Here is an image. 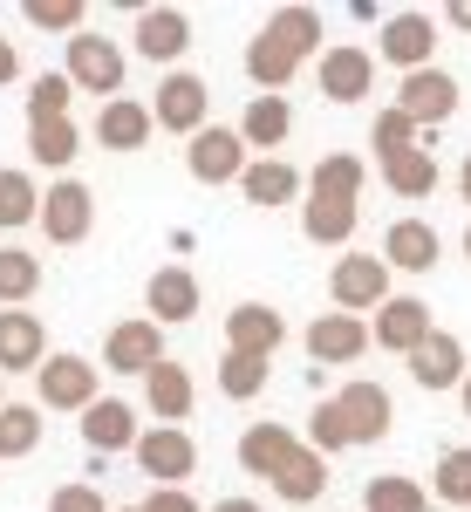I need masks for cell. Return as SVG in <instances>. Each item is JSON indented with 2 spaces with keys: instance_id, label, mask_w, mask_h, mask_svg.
<instances>
[{
  "instance_id": "obj_17",
  "label": "cell",
  "mask_w": 471,
  "mask_h": 512,
  "mask_svg": "<svg viewBox=\"0 0 471 512\" xmlns=\"http://www.w3.org/2000/svg\"><path fill=\"white\" fill-rule=\"evenodd\" d=\"M314 82H321L328 103H362V96L376 89V55L342 41V48H328V55L314 62Z\"/></svg>"
},
{
  "instance_id": "obj_47",
  "label": "cell",
  "mask_w": 471,
  "mask_h": 512,
  "mask_svg": "<svg viewBox=\"0 0 471 512\" xmlns=\"http://www.w3.org/2000/svg\"><path fill=\"white\" fill-rule=\"evenodd\" d=\"M444 21H451V28H471V0H451V7H444Z\"/></svg>"
},
{
  "instance_id": "obj_20",
  "label": "cell",
  "mask_w": 471,
  "mask_h": 512,
  "mask_svg": "<svg viewBox=\"0 0 471 512\" xmlns=\"http://www.w3.org/2000/svg\"><path fill=\"white\" fill-rule=\"evenodd\" d=\"M294 458H301V437L287 431V424H274V417H267V424H253V431H239V472H253V478H267V485H274Z\"/></svg>"
},
{
  "instance_id": "obj_33",
  "label": "cell",
  "mask_w": 471,
  "mask_h": 512,
  "mask_svg": "<svg viewBox=\"0 0 471 512\" xmlns=\"http://www.w3.org/2000/svg\"><path fill=\"white\" fill-rule=\"evenodd\" d=\"M41 198H48V192H41L35 178L7 164V171H0V233H21V226H35V219H41Z\"/></svg>"
},
{
  "instance_id": "obj_34",
  "label": "cell",
  "mask_w": 471,
  "mask_h": 512,
  "mask_svg": "<svg viewBox=\"0 0 471 512\" xmlns=\"http://www.w3.org/2000/svg\"><path fill=\"white\" fill-rule=\"evenodd\" d=\"M82 151V130L69 117H55V123H28V158L48 164V171H69Z\"/></svg>"
},
{
  "instance_id": "obj_38",
  "label": "cell",
  "mask_w": 471,
  "mask_h": 512,
  "mask_svg": "<svg viewBox=\"0 0 471 512\" xmlns=\"http://www.w3.org/2000/svg\"><path fill=\"white\" fill-rule=\"evenodd\" d=\"M437 506H471V444L437 451V478H431Z\"/></svg>"
},
{
  "instance_id": "obj_15",
  "label": "cell",
  "mask_w": 471,
  "mask_h": 512,
  "mask_svg": "<svg viewBox=\"0 0 471 512\" xmlns=\"http://www.w3.org/2000/svg\"><path fill=\"white\" fill-rule=\"evenodd\" d=\"M130 41H137L144 62H164V69H171V62L192 48V14H185V7H137Z\"/></svg>"
},
{
  "instance_id": "obj_37",
  "label": "cell",
  "mask_w": 471,
  "mask_h": 512,
  "mask_svg": "<svg viewBox=\"0 0 471 512\" xmlns=\"http://www.w3.org/2000/svg\"><path fill=\"white\" fill-rule=\"evenodd\" d=\"M362 506H369V512H431V499H424V485H417V478L383 472V478H369Z\"/></svg>"
},
{
  "instance_id": "obj_9",
  "label": "cell",
  "mask_w": 471,
  "mask_h": 512,
  "mask_svg": "<svg viewBox=\"0 0 471 512\" xmlns=\"http://www.w3.org/2000/svg\"><path fill=\"white\" fill-rule=\"evenodd\" d=\"M157 362H164V328L151 315H130L103 335V369L110 376H151Z\"/></svg>"
},
{
  "instance_id": "obj_43",
  "label": "cell",
  "mask_w": 471,
  "mask_h": 512,
  "mask_svg": "<svg viewBox=\"0 0 471 512\" xmlns=\"http://www.w3.org/2000/svg\"><path fill=\"white\" fill-rule=\"evenodd\" d=\"M21 14H28V28H48V35L76 41V35H82V14H89V7H82V0H28Z\"/></svg>"
},
{
  "instance_id": "obj_27",
  "label": "cell",
  "mask_w": 471,
  "mask_h": 512,
  "mask_svg": "<svg viewBox=\"0 0 471 512\" xmlns=\"http://www.w3.org/2000/svg\"><path fill=\"white\" fill-rule=\"evenodd\" d=\"M294 69H301V55H294V48H280L274 35H253V41H246V76H253L260 96H280V89L294 82Z\"/></svg>"
},
{
  "instance_id": "obj_32",
  "label": "cell",
  "mask_w": 471,
  "mask_h": 512,
  "mask_svg": "<svg viewBox=\"0 0 471 512\" xmlns=\"http://www.w3.org/2000/svg\"><path fill=\"white\" fill-rule=\"evenodd\" d=\"M35 294H41V253L0 246V308H28Z\"/></svg>"
},
{
  "instance_id": "obj_11",
  "label": "cell",
  "mask_w": 471,
  "mask_h": 512,
  "mask_svg": "<svg viewBox=\"0 0 471 512\" xmlns=\"http://www.w3.org/2000/svg\"><path fill=\"white\" fill-rule=\"evenodd\" d=\"M287 342V315L267 301H239L226 315V355H253V362H274V349Z\"/></svg>"
},
{
  "instance_id": "obj_49",
  "label": "cell",
  "mask_w": 471,
  "mask_h": 512,
  "mask_svg": "<svg viewBox=\"0 0 471 512\" xmlns=\"http://www.w3.org/2000/svg\"><path fill=\"white\" fill-rule=\"evenodd\" d=\"M458 192H465V205H471V151H465V164H458Z\"/></svg>"
},
{
  "instance_id": "obj_26",
  "label": "cell",
  "mask_w": 471,
  "mask_h": 512,
  "mask_svg": "<svg viewBox=\"0 0 471 512\" xmlns=\"http://www.w3.org/2000/svg\"><path fill=\"white\" fill-rule=\"evenodd\" d=\"M287 130H294V110H287V96H253V103H246V117H239V137H246V151H260V158H274L280 144H287Z\"/></svg>"
},
{
  "instance_id": "obj_48",
  "label": "cell",
  "mask_w": 471,
  "mask_h": 512,
  "mask_svg": "<svg viewBox=\"0 0 471 512\" xmlns=\"http://www.w3.org/2000/svg\"><path fill=\"white\" fill-rule=\"evenodd\" d=\"M205 512H260V499H219V506H205Z\"/></svg>"
},
{
  "instance_id": "obj_8",
  "label": "cell",
  "mask_w": 471,
  "mask_h": 512,
  "mask_svg": "<svg viewBox=\"0 0 471 512\" xmlns=\"http://www.w3.org/2000/svg\"><path fill=\"white\" fill-rule=\"evenodd\" d=\"M96 369L103 362H89V355H48L35 376L41 390V410H96L103 396H96Z\"/></svg>"
},
{
  "instance_id": "obj_52",
  "label": "cell",
  "mask_w": 471,
  "mask_h": 512,
  "mask_svg": "<svg viewBox=\"0 0 471 512\" xmlns=\"http://www.w3.org/2000/svg\"><path fill=\"white\" fill-rule=\"evenodd\" d=\"M117 512H144V506H117Z\"/></svg>"
},
{
  "instance_id": "obj_39",
  "label": "cell",
  "mask_w": 471,
  "mask_h": 512,
  "mask_svg": "<svg viewBox=\"0 0 471 512\" xmlns=\"http://www.w3.org/2000/svg\"><path fill=\"white\" fill-rule=\"evenodd\" d=\"M41 444V403H7L0 410V458H28Z\"/></svg>"
},
{
  "instance_id": "obj_21",
  "label": "cell",
  "mask_w": 471,
  "mask_h": 512,
  "mask_svg": "<svg viewBox=\"0 0 471 512\" xmlns=\"http://www.w3.org/2000/svg\"><path fill=\"white\" fill-rule=\"evenodd\" d=\"M437 253H444V239H437L431 219H396L390 233H383V260H390V274H431Z\"/></svg>"
},
{
  "instance_id": "obj_29",
  "label": "cell",
  "mask_w": 471,
  "mask_h": 512,
  "mask_svg": "<svg viewBox=\"0 0 471 512\" xmlns=\"http://www.w3.org/2000/svg\"><path fill=\"white\" fill-rule=\"evenodd\" d=\"M260 35H274L280 48H294V55L308 62L314 48H321V14H314V7H301V0H287V7H274V14L260 21ZM321 55H328V48H321Z\"/></svg>"
},
{
  "instance_id": "obj_53",
  "label": "cell",
  "mask_w": 471,
  "mask_h": 512,
  "mask_svg": "<svg viewBox=\"0 0 471 512\" xmlns=\"http://www.w3.org/2000/svg\"><path fill=\"white\" fill-rule=\"evenodd\" d=\"M0 410H7V390H0Z\"/></svg>"
},
{
  "instance_id": "obj_40",
  "label": "cell",
  "mask_w": 471,
  "mask_h": 512,
  "mask_svg": "<svg viewBox=\"0 0 471 512\" xmlns=\"http://www.w3.org/2000/svg\"><path fill=\"white\" fill-rule=\"evenodd\" d=\"M308 444L321 451V458H335V451H349V444H355V431H349V417H342V403H335V396H321V403H314Z\"/></svg>"
},
{
  "instance_id": "obj_12",
  "label": "cell",
  "mask_w": 471,
  "mask_h": 512,
  "mask_svg": "<svg viewBox=\"0 0 471 512\" xmlns=\"http://www.w3.org/2000/svg\"><path fill=\"white\" fill-rule=\"evenodd\" d=\"M458 76H444V69H417V76H403L396 82V110L403 117H417L424 130H437V123H451L458 117Z\"/></svg>"
},
{
  "instance_id": "obj_25",
  "label": "cell",
  "mask_w": 471,
  "mask_h": 512,
  "mask_svg": "<svg viewBox=\"0 0 471 512\" xmlns=\"http://www.w3.org/2000/svg\"><path fill=\"white\" fill-rule=\"evenodd\" d=\"M151 103H130V96H117V103H103L96 110V144L103 151H144L151 144Z\"/></svg>"
},
{
  "instance_id": "obj_42",
  "label": "cell",
  "mask_w": 471,
  "mask_h": 512,
  "mask_svg": "<svg viewBox=\"0 0 471 512\" xmlns=\"http://www.w3.org/2000/svg\"><path fill=\"white\" fill-rule=\"evenodd\" d=\"M69 96H76V82L62 76V69L35 76V82H28V123H55V117H69Z\"/></svg>"
},
{
  "instance_id": "obj_51",
  "label": "cell",
  "mask_w": 471,
  "mask_h": 512,
  "mask_svg": "<svg viewBox=\"0 0 471 512\" xmlns=\"http://www.w3.org/2000/svg\"><path fill=\"white\" fill-rule=\"evenodd\" d=\"M465 260H471V226H465Z\"/></svg>"
},
{
  "instance_id": "obj_24",
  "label": "cell",
  "mask_w": 471,
  "mask_h": 512,
  "mask_svg": "<svg viewBox=\"0 0 471 512\" xmlns=\"http://www.w3.org/2000/svg\"><path fill=\"white\" fill-rule=\"evenodd\" d=\"M239 192H246V205L274 212V205H294V198L308 192V178H301L287 158H253V164H246V178H239Z\"/></svg>"
},
{
  "instance_id": "obj_22",
  "label": "cell",
  "mask_w": 471,
  "mask_h": 512,
  "mask_svg": "<svg viewBox=\"0 0 471 512\" xmlns=\"http://www.w3.org/2000/svg\"><path fill=\"white\" fill-rule=\"evenodd\" d=\"M192 396H198L192 369H185V362H171V355H164L151 376H144V403H151L157 424H178V431H185V417H192Z\"/></svg>"
},
{
  "instance_id": "obj_1",
  "label": "cell",
  "mask_w": 471,
  "mask_h": 512,
  "mask_svg": "<svg viewBox=\"0 0 471 512\" xmlns=\"http://www.w3.org/2000/svg\"><path fill=\"white\" fill-rule=\"evenodd\" d=\"M151 117H157V130H171V137H185V144H192L198 130H212V89H205V76L171 69V76L151 89Z\"/></svg>"
},
{
  "instance_id": "obj_14",
  "label": "cell",
  "mask_w": 471,
  "mask_h": 512,
  "mask_svg": "<svg viewBox=\"0 0 471 512\" xmlns=\"http://www.w3.org/2000/svg\"><path fill=\"white\" fill-rule=\"evenodd\" d=\"M369 335H376V349H390V355H403V362H410V355L437 335V321H431V308H424L417 294H396L383 315H369Z\"/></svg>"
},
{
  "instance_id": "obj_31",
  "label": "cell",
  "mask_w": 471,
  "mask_h": 512,
  "mask_svg": "<svg viewBox=\"0 0 471 512\" xmlns=\"http://www.w3.org/2000/svg\"><path fill=\"white\" fill-rule=\"evenodd\" d=\"M321 492H328V458H321L314 444H301V458L274 478V499H287V506H314Z\"/></svg>"
},
{
  "instance_id": "obj_2",
  "label": "cell",
  "mask_w": 471,
  "mask_h": 512,
  "mask_svg": "<svg viewBox=\"0 0 471 512\" xmlns=\"http://www.w3.org/2000/svg\"><path fill=\"white\" fill-rule=\"evenodd\" d=\"M328 294H335V308L342 315H383L396 294H390V260L383 253H342L335 260V274H328Z\"/></svg>"
},
{
  "instance_id": "obj_4",
  "label": "cell",
  "mask_w": 471,
  "mask_h": 512,
  "mask_svg": "<svg viewBox=\"0 0 471 512\" xmlns=\"http://www.w3.org/2000/svg\"><path fill=\"white\" fill-rule=\"evenodd\" d=\"M376 55L383 62H396L403 76H417V69H437V14H424V7H396L390 21H383V41H376Z\"/></svg>"
},
{
  "instance_id": "obj_6",
  "label": "cell",
  "mask_w": 471,
  "mask_h": 512,
  "mask_svg": "<svg viewBox=\"0 0 471 512\" xmlns=\"http://www.w3.org/2000/svg\"><path fill=\"white\" fill-rule=\"evenodd\" d=\"M96 226V192L82 178H55L48 198H41V239L48 246H82Z\"/></svg>"
},
{
  "instance_id": "obj_46",
  "label": "cell",
  "mask_w": 471,
  "mask_h": 512,
  "mask_svg": "<svg viewBox=\"0 0 471 512\" xmlns=\"http://www.w3.org/2000/svg\"><path fill=\"white\" fill-rule=\"evenodd\" d=\"M7 82H21V48L0 35V89H7Z\"/></svg>"
},
{
  "instance_id": "obj_35",
  "label": "cell",
  "mask_w": 471,
  "mask_h": 512,
  "mask_svg": "<svg viewBox=\"0 0 471 512\" xmlns=\"http://www.w3.org/2000/svg\"><path fill=\"white\" fill-rule=\"evenodd\" d=\"M424 137H431V130H424V123L417 117H403V110H383V117L369 123V144H376V164H396L403 158V151H424Z\"/></svg>"
},
{
  "instance_id": "obj_7",
  "label": "cell",
  "mask_w": 471,
  "mask_h": 512,
  "mask_svg": "<svg viewBox=\"0 0 471 512\" xmlns=\"http://www.w3.org/2000/svg\"><path fill=\"white\" fill-rule=\"evenodd\" d=\"M137 472L151 478V485H185V478L198 472V444L192 431H178V424H151V431L137 437Z\"/></svg>"
},
{
  "instance_id": "obj_30",
  "label": "cell",
  "mask_w": 471,
  "mask_h": 512,
  "mask_svg": "<svg viewBox=\"0 0 471 512\" xmlns=\"http://www.w3.org/2000/svg\"><path fill=\"white\" fill-rule=\"evenodd\" d=\"M301 233L314 246H349L355 239V205L342 198H301Z\"/></svg>"
},
{
  "instance_id": "obj_18",
  "label": "cell",
  "mask_w": 471,
  "mask_h": 512,
  "mask_svg": "<svg viewBox=\"0 0 471 512\" xmlns=\"http://www.w3.org/2000/svg\"><path fill=\"white\" fill-rule=\"evenodd\" d=\"M403 369H410V383H417V390H431V396H437V390H465V376H471L465 342H458L451 328H437V335H431L417 355H410Z\"/></svg>"
},
{
  "instance_id": "obj_23",
  "label": "cell",
  "mask_w": 471,
  "mask_h": 512,
  "mask_svg": "<svg viewBox=\"0 0 471 512\" xmlns=\"http://www.w3.org/2000/svg\"><path fill=\"white\" fill-rule=\"evenodd\" d=\"M144 308H151L157 328L192 321V315H198V280H192V267H157L151 287H144Z\"/></svg>"
},
{
  "instance_id": "obj_16",
  "label": "cell",
  "mask_w": 471,
  "mask_h": 512,
  "mask_svg": "<svg viewBox=\"0 0 471 512\" xmlns=\"http://www.w3.org/2000/svg\"><path fill=\"white\" fill-rule=\"evenodd\" d=\"M335 403H342V417H349L355 444H383V437H390L396 403H390V390H383L376 376H349V383L335 390Z\"/></svg>"
},
{
  "instance_id": "obj_44",
  "label": "cell",
  "mask_w": 471,
  "mask_h": 512,
  "mask_svg": "<svg viewBox=\"0 0 471 512\" xmlns=\"http://www.w3.org/2000/svg\"><path fill=\"white\" fill-rule=\"evenodd\" d=\"M48 512H117L110 506V499H103V492H96V485H55V499H48Z\"/></svg>"
},
{
  "instance_id": "obj_13",
  "label": "cell",
  "mask_w": 471,
  "mask_h": 512,
  "mask_svg": "<svg viewBox=\"0 0 471 512\" xmlns=\"http://www.w3.org/2000/svg\"><path fill=\"white\" fill-rule=\"evenodd\" d=\"M48 362V328L35 308H0V376H41Z\"/></svg>"
},
{
  "instance_id": "obj_10",
  "label": "cell",
  "mask_w": 471,
  "mask_h": 512,
  "mask_svg": "<svg viewBox=\"0 0 471 512\" xmlns=\"http://www.w3.org/2000/svg\"><path fill=\"white\" fill-rule=\"evenodd\" d=\"M376 335H369V321L362 315H342V308H328V315L308 321V369H342V362H362Z\"/></svg>"
},
{
  "instance_id": "obj_19",
  "label": "cell",
  "mask_w": 471,
  "mask_h": 512,
  "mask_svg": "<svg viewBox=\"0 0 471 512\" xmlns=\"http://www.w3.org/2000/svg\"><path fill=\"white\" fill-rule=\"evenodd\" d=\"M137 410L123 403V396H103L96 410H82V444H89V458L103 465V458H117V451H137Z\"/></svg>"
},
{
  "instance_id": "obj_3",
  "label": "cell",
  "mask_w": 471,
  "mask_h": 512,
  "mask_svg": "<svg viewBox=\"0 0 471 512\" xmlns=\"http://www.w3.org/2000/svg\"><path fill=\"white\" fill-rule=\"evenodd\" d=\"M62 76L76 82V89H89V96H103V103H117L123 96V48L110 35H89V28H82V35L69 41Z\"/></svg>"
},
{
  "instance_id": "obj_41",
  "label": "cell",
  "mask_w": 471,
  "mask_h": 512,
  "mask_svg": "<svg viewBox=\"0 0 471 512\" xmlns=\"http://www.w3.org/2000/svg\"><path fill=\"white\" fill-rule=\"evenodd\" d=\"M267 376H274L267 362H253V355H226V362H219V396H226V403H253V396L267 390Z\"/></svg>"
},
{
  "instance_id": "obj_5",
  "label": "cell",
  "mask_w": 471,
  "mask_h": 512,
  "mask_svg": "<svg viewBox=\"0 0 471 512\" xmlns=\"http://www.w3.org/2000/svg\"><path fill=\"white\" fill-rule=\"evenodd\" d=\"M246 164H253V151H246V137L226 130V123L198 130L192 144H185V171H192L198 185H239V178H246Z\"/></svg>"
},
{
  "instance_id": "obj_36",
  "label": "cell",
  "mask_w": 471,
  "mask_h": 512,
  "mask_svg": "<svg viewBox=\"0 0 471 512\" xmlns=\"http://www.w3.org/2000/svg\"><path fill=\"white\" fill-rule=\"evenodd\" d=\"M383 185H390L396 198H431V192H437V158H431V144H424V151H403L396 164H383Z\"/></svg>"
},
{
  "instance_id": "obj_45",
  "label": "cell",
  "mask_w": 471,
  "mask_h": 512,
  "mask_svg": "<svg viewBox=\"0 0 471 512\" xmlns=\"http://www.w3.org/2000/svg\"><path fill=\"white\" fill-rule=\"evenodd\" d=\"M144 512H205L192 499V492H185V485H151V499H144Z\"/></svg>"
},
{
  "instance_id": "obj_50",
  "label": "cell",
  "mask_w": 471,
  "mask_h": 512,
  "mask_svg": "<svg viewBox=\"0 0 471 512\" xmlns=\"http://www.w3.org/2000/svg\"><path fill=\"white\" fill-rule=\"evenodd\" d=\"M458 403H465V417H471V376H465V390H458Z\"/></svg>"
},
{
  "instance_id": "obj_28",
  "label": "cell",
  "mask_w": 471,
  "mask_h": 512,
  "mask_svg": "<svg viewBox=\"0 0 471 512\" xmlns=\"http://www.w3.org/2000/svg\"><path fill=\"white\" fill-rule=\"evenodd\" d=\"M362 185H369V164L355 158V151H328L308 178V198H342V205H355Z\"/></svg>"
}]
</instances>
